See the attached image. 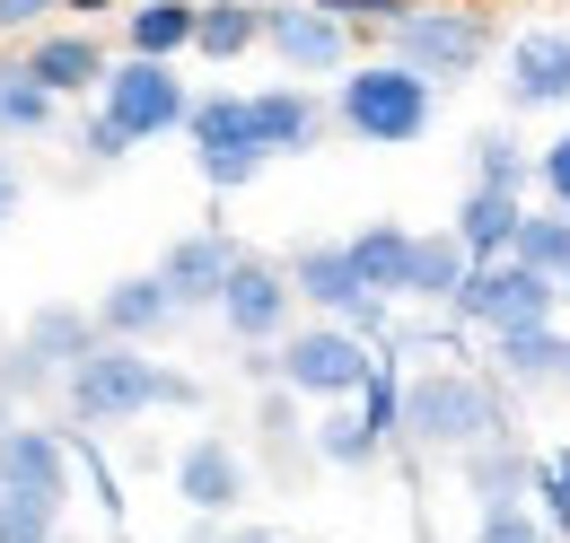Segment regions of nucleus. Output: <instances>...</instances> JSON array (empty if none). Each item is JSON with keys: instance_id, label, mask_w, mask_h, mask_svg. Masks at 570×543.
<instances>
[{"instance_id": "nucleus-41", "label": "nucleus", "mask_w": 570, "mask_h": 543, "mask_svg": "<svg viewBox=\"0 0 570 543\" xmlns=\"http://www.w3.org/2000/svg\"><path fill=\"white\" fill-rule=\"evenodd\" d=\"M562 386H570V359H562Z\"/></svg>"}, {"instance_id": "nucleus-12", "label": "nucleus", "mask_w": 570, "mask_h": 543, "mask_svg": "<svg viewBox=\"0 0 570 543\" xmlns=\"http://www.w3.org/2000/svg\"><path fill=\"white\" fill-rule=\"evenodd\" d=\"M219 325L246 342V351H282L298 334V289H289V272L273 255H237L228 272V289H219Z\"/></svg>"}, {"instance_id": "nucleus-31", "label": "nucleus", "mask_w": 570, "mask_h": 543, "mask_svg": "<svg viewBox=\"0 0 570 543\" xmlns=\"http://www.w3.org/2000/svg\"><path fill=\"white\" fill-rule=\"evenodd\" d=\"M360 421L395 447V430H404V359L377 342V368H368V386H360Z\"/></svg>"}, {"instance_id": "nucleus-27", "label": "nucleus", "mask_w": 570, "mask_h": 543, "mask_svg": "<svg viewBox=\"0 0 570 543\" xmlns=\"http://www.w3.org/2000/svg\"><path fill=\"white\" fill-rule=\"evenodd\" d=\"M527 482H535V456H527L518 438H500V447H474V456H465L474 517H483V509H518V500H527Z\"/></svg>"}, {"instance_id": "nucleus-6", "label": "nucleus", "mask_w": 570, "mask_h": 543, "mask_svg": "<svg viewBox=\"0 0 570 543\" xmlns=\"http://www.w3.org/2000/svg\"><path fill=\"white\" fill-rule=\"evenodd\" d=\"M282 272H289V289H298V307L316 316V325H343V334H360V342H386V298H368V280L352 272V255H343V237H298L282 255Z\"/></svg>"}, {"instance_id": "nucleus-22", "label": "nucleus", "mask_w": 570, "mask_h": 543, "mask_svg": "<svg viewBox=\"0 0 570 543\" xmlns=\"http://www.w3.org/2000/svg\"><path fill=\"white\" fill-rule=\"evenodd\" d=\"M88 351H97V316L71 307V298L36 307V316H27V342H18V359H36V368H79Z\"/></svg>"}, {"instance_id": "nucleus-36", "label": "nucleus", "mask_w": 570, "mask_h": 543, "mask_svg": "<svg viewBox=\"0 0 570 543\" xmlns=\"http://www.w3.org/2000/svg\"><path fill=\"white\" fill-rule=\"evenodd\" d=\"M79 149H88V158H97V167H115V158H132V140L115 132V124H97V115H88V124H79Z\"/></svg>"}, {"instance_id": "nucleus-30", "label": "nucleus", "mask_w": 570, "mask_h": 543, "mask_svg": "<svg viewBox=\"0 0 570 543\" xmlns=\"http://www.w3.org/2000/svg\"><path fill=\"white\" fill-rule=\"evenodd\" d=\"M509 264H527L535 280H553V289H562V272H570V219H562V210H535V203H527Z\"/></svg>"}, {"instance_id": "nucleus-13", "label": "nucleus", "mask_w": 570, "mask_h": 543, "mask_svg": "<svg viewBox=\"0 0 570 543\" xmlns=\"http://www.w3.org/2000/svg\"><path fill=\"white\" fill-rule=\"evenodd\" d=\"M237 237L228 228H185V237H167V255H158V289L176 298V316H219V289H228V272H237Z\"/></svg>"}, {"instance_id": "nucleus-18", "label": "nucleus", "mask_w": 570, "mask_h": 543, "mask_svg": "<svg viewBox=\"0 0 570 543\" xmlns=\"http://www.w3.org/2000/svg\"><path fill=\"white\" fill-rule=\"evenodd\" d=\"M97 342H132V351H149V342L176 325V298L158 289V272H124V280H106L97 289Z\"/></svg>"}, {"instance_id": "nucleus-23", "label": "nucleus", "mask_w": 570, "mask_h": 543, "mask_svg": "<svg viewBox=\"0 0 570 543\" xmlns=\"http://www.w3.org/2000/svg\"><path fill=\"white\" fill-rule=\"evenodd\" d=\"M465 246L448 237V228H413V272H404V307H456V289H465Z\"/></svg>"}, {"instance_id": "nucleus-20", "label": "nucleus", "mask_w": 570, "mask_h": 543, "mask_svg": "<svg viewBox=\"0 0 570 543\" xmlns=\"http://www.w3.org/2000/svg\"><path fill=\"white\" fill-rule=\"evenodd\" d=\"M518 219H527L518 194H483V185H465V203H456V219H448V237L465 246V264H509Z\"/></svg>"}, {"instance_id": "nucleus-16", "label": "nucleus", "mask_w": 570, "mask_h": 543, "mask_svg": "<svg viewBox=\"0 0 570 543\" xmlns=\"http://www.w3.org/2000/svg\"><path fill=\"white\" fill-rule=\"evenodd\" d=\"M18 70H27L36 88H53V97H97L106 70H115V53H106L97 27H45V36L18 45Z\"/></svg>"}, {"instance_id": "nucleus-11", "label": "nucleus", "mask_w": 570, "mask_h": 543, "mask_svg": "<svg viewBox=\"0 0 570 543\" xmlns=\"http://www.w3.org/2000/svg\"><path fill=\"white\" fill-rule=\"evenodd\" d=\"M500 106L509 115H562L570 106V18H535L500 45Z\"/></svg>"}, {"instance_id": "nucleus-2", "label": "nucleus", "mask_w": 570, "mask_h": 543, "mask_svg": "<svg viewBox=\"0 0 570 543\" xmlns=\"http://www.w3.org/2000/svg\"><path fill=\"white\" fill-rule=\"evenodd\" d=\"M404 447H422V456H474V447H500L509 438V395H500V377L483 368H456V359H439L422 377H404V430H395Z\"/></svg>"}, {"instance_id": "nucleus-14", "label": "nucleus", "mask_w": 570, "mask_h": 543, "mask_svg": "<svg viewBox=\"0 0 570 543\" xmlns=\"http://www.w3.org/2000/svg\"><path fill=\"white\" fill-rule=\"evenodd\" d=\"M0 491H18V500H71V438L62 430H45V421H0Z\"/></svg>"}, {"instance_id": "nucleus-29", "label": "nucleus", "mask_w": 570, "mask_h": 543, "mask_svg": "<svg viewBox=\"0 0 570 543\" xmlns=\"http://www.w3.org/2000/svg\"><path fill=\"white\" fill-rule=\"evenodd\" d=\"M53 115H62L53 88H36L18 62H0V140H45V132H53Z\"/></svg>"}, {"instance_id": "nucleus-28", "label": "nucleus", "mask_w": 570, "mask_h": 543, "mask_svg": "<svg viewBox=\"0 0 570 543\" xmlns=\"http://www.w3.org/2000/svg\"><path fill=\"white\" fill-rule=\"evenodd\" d=\"M307 447L334 465V474H368L377 456H386V438L360 421V404H334V412H316V430H307Z\"/></svg>"}, {"instance_id": "nucleus-26", "label": "nucleus", "mask_w": 570, "mask_h": 543, "mask_svg": "<svg viewBox=\"0 0 570 543\" xmlns=\"http://www.w3.org/2000/svg\"><path fill=\"white\" fill-rule=\"evenodd\" d=\"M465 167H474L483 194H518V203H527V185H535V149L509 132V124H483V132L465 140Z\"/></svg>"}, {"instance_id": "nucleus-9", "label": "nucleus", "mask_w": 570, "mask_h": 543, "mask_svg": "<svg viewBox=\"0 0 570 543\" xmlns=\"http://www.w3.org/2000/svg\"><path fill=\"white\" fill-rule=\"evenodd\" d=\"M448 316H456V325H474L483 342L535 334V325H562V289H553V280H535L527 264H474Z\"/></svg>"}, {"instance_id": "nucleus-15", "label": "nucleus", "mask_w": 570, "mask_h": 543, "mask_svg": "<svg viewBox=\"0 0 570 543\" xmlns=\"http://www.w3.org/2000/svg\"><path fill=\"white\" fill-rule=\"evenodd\" d=\"M246 106H255V140H264V158H307V149L334 140V97H316V88H298V79L246 88Z\"/></svg>"}, {"instance_id": "nucleus-3", "label": "nucleus", "mask_w": 570, "mask_h": 543, "mask_svg": "<svg viewBox=\"0 0 570 543\" xmlns=\"http://www.w3.org/2000/svg\"><path fill=\"white\" fill-rule=\"evenodd\" d=\"M439 124V88L413 79L395 53H360L343 79H334V132L360 140V149H413Z\"/></svg>"}, {"instance_id": "nucleus-37", "label": "nucleus", "mask_w": 570, "mask_h": 543, "mask_svg": "<svg viewBox=\"0 0 570 543\" xmlns=\"http://www.w3.org/2000/svg\"><path fill=\"white\" fill-rule=\"evenodd\" d=\"M53 0H0V36H45Z\"/></svg>"}, {"instance_id": "nucleus-8", "label": "nucleus", "mask_w": 570, "mask_h": 543, "mask_svg": "<svg viewBox=\"0 0 570 543\" xmlns=\"http://www.w3.org/2000/svg\"><path fill=\"white\" fill-rule=\"evenodd\" d=\"M185 115H194V88L176 79V62H132V53H115L106 88H97V124H115V132L141 149V140L185 132Z\"/></svg>"}, {"instance_id": "nucleus-19", "label": "nucleus", "mask_w": 570, "mask_h": 543, "mask_svg": "<svg viewBox=\"0 0 570 543\" xmlns=\"http://www.w3.org/2000/svg\"><path fill=\"white\" fill-rule=\"evenodd\" d=\"M194 18H203V0H132L115 27H124L132 62H185L194 53Z\"/></svg>"}, {"instance_id": "nucleus-40", "label": "nucleus", "mask_w": 570, "mask_h": 543, "mask_svg": "<svg viewBox=\"0 0 570 543\" xmlns=\"http://www.w3.org/2000/svg\"><path fill=\"white\" fill-rule=\"evenodd\" d=\"M562 307H570V272H562Z\"/></svg>"}, {"instance_id": "nucleus-32", "label": "nucleus", "mask_w": 570, "mask_h": 543, "mask_svg": "<svg viewBox=\"0 0 570 543\" xmlns=\"http://www.w3.org/2000/svg\"><path fill=\"white\" fill-rule=\"evenodd\" d=\"M527 500H544L535 517H544V526L570 543V447H544V456H535V482H527Z\"/></svg>"}, {"instance_id": "nucleus-35", "label": "nucleus", "mask_w": 570, "mask_h": 543, "mask_svg": "<svg viewBox=\"0 0 570 543\" xmlns=\"http://www.w3.org/2000/svg\"><path fill=\"white\" fill-rule=\"evenodd\" d=\"M535 185H544V210H562V219H570V124L535 149Z\"/></svg>"}, {"instance_id": "nucleus-1", "label": "nucleus", "mask_w": 570, "mask_h": 543, "mask_svg": "<svg viewBox=\"0 0 570 543\" xmlns=\"http://www.w3.org/2000/svg\"><path fill=\"white\" fill-rule=\"evenodd\" d=\"M62 404H71L79 430H124V421H149V412H194L203 386L185 368H167L158 351L97 342L79 368H62Z\"/></svg>"}, {"instance_id": "nucleus-39", "label": "nucleus", "mask_w": 570, "mask_h": 543, "mask_svg": "<svg viewBox=\"0 0 570 543\" xmlns=\"http://www.w3.org/2000/svg\"><path fill=\"white\" fill-rule=\"evenodd\" d=\"M9 219H18V167L0 158V228H9Z\"/></svg>"}, {"instance_id": "nucleus-34", "label": "nucleus", "mask_w": 570, "mask_h": 543, "mask_svg": "<svg viewBox=\"0 0 570 543\" xmlns=\"http://www.w3.org/2000/svg\"><path fill=\"white\" fill-rule=\"evenodd\" d=\"M474 543H553V526L518 500V509H483V517H474Z\"/></svg>"}, {"instance_id": "nucleus-10", "label": "nucleus", "mask_w": 570, "mask_h": 543, "mask_svg": "<svg viewBox=\"0 0 570 543\" xmlns=\"http://www.w3.org/2000/svg\"><path fill=\"white\" fill-rule=\"evenodd\" d=\"M264 53L307 88V79H343L360 62V36L334 18V0H264Z\"/></svg>"}, {"instance_id": "nucleus-5", "label": "nucleus", "mask_w": 570, "mask_h": 543, "mask_svg": "<svg viewBox=\"0 0 570 543\" xmlns=\"http://www.w3.org/2000/svg\"><path fill=\"white\" fill-rule=\"evenodd\" d=\"M368 368H377V342L343 334V325H298V334L273 351V386L298 395V404L334 412V404H360V386H368Z\"/></svg>"}, {"instance_id": "nucleus-33", "label": "nucleus", "mask_w": 570, "mask_h": 543, "mask_svg": "<svg viewBox=\"0 0 570 543\" xmlns=\"http://www.w3.org/2000/svg\"><path fill=\"white\" fill-rule=\"evenodd\" d=\"M53 500H18V491H0V543H53Z\"/></svg>"}, {"instance_id": "nucleus-24", "label": "nucleus", "mask_w": 570, "mask_h": 543, "mask_svg": "<svg viewBox=\"0 0 570 543\" xmlns=\"http://www.w3.org/2000/svg\"><path fill=\"white\" fill-rule=\"evenodd\" d=\"M194 53H203L212 70L264 53V0H203V18H194Z\"/></svg>"}, {"instance_id": "nucleus-17", "label": "nucleus", "mask_w": 570, "mask_h": 543, "mask_svg": "<svg viewBox=\"0 0 570 543\" xmlns=\"http://www.w3.org/2000/svg\"><path fill=\"white\" fill-rule=\"evenodd\" d=\"M246 491H255V474H246V456L228 447V438H185V456H176V500L185 509H203V517H237L246 509Z\"/></svg>"}, {"instance_id": "nucleus-21", "label": "nucleus", "mask_w": 570, "mask_h": 543, "mask_svg": "<svg viewBox=\"0 0 570 543\" xmlns=\"http://www.w3.org/2000/svg\"><path fill=\"white\" fill-rule=\"evenodd\" d=\"M343 255H352V272L368 280V298L404 307V272H413V228H404V219H368V228H352Z\"/></svg>"}, {"instance_id": "nucleus-7", "label": "nucleus", "mask_w": 570, "mask_h": 543, "mask_svg": "<svg viewBox=\"0 0 570 543\" xmlns=\"http://www.w3.org/2000/svg\"><path fill=\"white\" fill-rule=\"evenodd\" d=\"M185 149H194V176H203L212 194H246V185L273 167L264 140H255V106H246V88H203L194 115H185Z\"/></svg>"}, {"instance_id": "nucleus-38", "label": "nucleus", "mask_w": 570, "mask_h": 543, "mask_svg": "<svg viewBox=\"0 0 570 543\" xmlns=\"http://www.w3.org/2000/svg\"><path fill=\"white\" fill-rule=\"evenodd\" d=\"M53 9H71V18H124L132 0H53Z\"/></svg>"}, {"instance_id": "nucleus-4", "label": "nucleus", "mask_w": 570, "mask_h": 543, "mask_svg": "<svg viewBox=\"0 0 570 543\" xmlns=\"http://www.w3.org/2000/svg\"><path fill=\"white\" fill-rule=\"evenodd\" d=\"M386 53L430 88H456L500 53V27L483 0H404V18L386 27Z\"/></svg>"}, {"instance_id": "nucleus-25", "label": "nucleus", "mask_w": 570, "mask_h": 543, "mask_svg": "<svg viewBox=\"0 0 570 543\" xmlns=\"http://www.w3.org/2000/svg\"><path fill=\"white\" fill-rule=\"evenodd\" d=\"M562 359H570L562 325H535V334H500L492 342V377L500 386H562Z\"/></svg>"}]
</instances>
